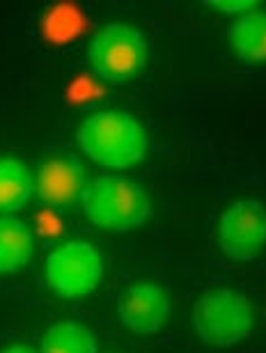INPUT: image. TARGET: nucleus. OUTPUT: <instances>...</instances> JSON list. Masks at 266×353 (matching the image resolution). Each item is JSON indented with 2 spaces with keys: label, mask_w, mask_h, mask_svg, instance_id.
I'll use <instances>...</instances> for the list:
<instances>
[{
  "label": "nucleus",
  "mask_w": 266,
  "mask_h": 353,
  "mask_svg": "<svg viewBox=\"0 0 266 353\" xmlns=\"http://www.w3.org/2000/svg\"><path fill=\"white\" fill-rule=\"evenodd\" d=\"M150 58L145 34L136 26L106 23L88 44V62L92 72L108 85H124L138 79Z\"/></svg>",
  "instance_id": "20e7f679"
},
{
  "label": "nucleus",
  "mask_w": 266,
  "mask_h": 353,
  "mask_svg": "<svg viewBox=\"0 0 266 353\" xmlns=\"http://www.w3.org/2000/svg\"><path fill=\"white\" fill-rule=\"evenodd\" d=\"M41 353H96L94 333L81 321H58L41 337Z\"/></svg>",
  "instance_id": "f8f14e48"
},
{
  "label": "nucleus",
  "mask_w": 266,
  "mask_h": 353,
  "mask_svg": "<svg viewBox=\"0 0 266 353\" xmlns=\"http://www.w3.org/2000/svg\"><path fill=\"white\" fill-rule=\"evenodd\" d=\"M83 214L99 230L131 232L152 216V200L138 181L122 174H99L79 197Z\"/></svg>",
  "instance_id": "f03ea898"
},
{
  "label": "nucleus",
  "mask_w": 266,
  "mask_h": 353,
  "mask_svg": "<svg viewBox=\"0 0 266 353\" xmlns=\"http://www.w3.org/2000/svg\"><path fill=\"white\" fill-rule=\"evenodd\" d=\"M76 143L94 163L110 170H129L145 159L147 133L127 110H99L81 122Z\"/></svg>",
  "instance_id": "f257e3e1"
},
{
  "label": "nucleus",
  "mask_w": 266,
  "mask_h": 353,
  "mask_svg": "<svg viewBox=\"0 0 266 353\" xmlns=\"http://www.w3.org/2000/svg\"><path fill=\"white\" fill-rule=\"evenodd\" d=\"M88 186V168L72 152H55L44 159L34 176V190L48 207H67Z\"/></svg>",
  "instance_id": "6e6552de"
},
{
  "label": "nucleus",
  "mask_w": 266,
  "mask_h": 353,
  "mask_svg": "<svg viewBox=\"0 0 266 353\" xmlns=\"http://www.w3.org/2000/svg\"><path fill=\"white\" fill-rule=\"evenodd\" d=\"M0 353H37V351L28 347V344H12V347H5Z\"/></svg>",
  "instance_id": "4468645a"
},
{
  "label": "nucleus",
  "mask_w": 266,
  "mask_h": 353,
  "mask_svg": "<svg viewBox=\"0 0 266 353\" xmlns=\"http://www.w3.org/2000/svg\"><path fill=\"white\" fill-rule=\"evenodd\" d=\"M191 323L195 335L209 347L229 349L241 344L253 333L255 307L248 296L239 289H207L195 301Z\"/></svg>",
  "instance_id": "7ed1b4c3"
},
{
  "label": "nucleus",
  "mask_w": 266,
  "mask_h": 353,
  "mask_svg": "<svg viewBox=\"0 0 266 353\" xmlns=\"http://www.w3.org/2000/svg\"><path fill=\"white\" fill-rule=\"evenodd\" d=\"M172 314V299L163 287L152 280L129 285L117 299V316L136 335H154L165 326Z\"/></svg>",
  "instance_id": "0eeeda50"
},
{
  "label": "nucleus",
  "mask_w": 266,
  "mask_h": 353,
  "mask_svg": "<svg viewBox=\"0 0 266 353\" xmlns=\"http://www.w3.org/2000/svg\"><path fill=\"white\" fill-rule=\"evenodd\" d=\"M227 41L246 65L266 62V10L236 17L227 26Z\"/></svg>",
  "instance_id": "1a4fd4ad"
},
{
  "label": "nucleus",
  "mask_w": 266,
  "mask_h": 353,
  "mask_svg": "<svg viewBox=\"0 0 266 353\" xmlns=\"http://www.w3.org/2000/svg\"><path fill=\"white\" fill-rule=\"evenodd\" d=\"M103 278V259L96 245L83 239L55 245L46 257V282L60 299H83Z\"/></svg>",
  "instance_id": "39448f33"
},
{
  "label": "nucleus",
  "mask_w": 266,
  "mask_h": 353,
  "mask_svg": "<svg viewBox=\"0 0 266 353\" xmlns=\"http://www.w3.org/2000/svg\"><path fill=\"white\" fill-rule=\"evenodd\" d=\"M32 190L30 168L14 157H0V216H14L23 209Z\"/></svg>",
  "instance_id": "9b49d317"
},
{
  "label": "nucleus",
  "mask_w": 266,
  "mask_h": 353,
  "mask_svg": "<svg viewBox=\"0 0 266 353\" xmlns=\"http://www.w3.org/2000/svg\"><path fill=\"white\" fill-rule=\"evenodd\" d=\"M32 250V230L17 216H0V275H12L25 268Z\"/></svg>",
  "instance_id": "9d476101"
},
{
  "label": "nucleus",
  "mask_w": 266,
  "mask_h": 353,
  "mask_svg": "<svg viewBox=\"0 0 266 353\" xmlns=\"http://www.w3.org/2000/svg\"><path fill=\"white\" fill-rule=\"evenodd\" d=\"M218 245L223 255L246 264L266 245V207L260 200H239L225 209L218 223Z\"/></svg>",
  "instance_id": "423d86ee"
},
{
  "label": "nucleus",
  "mask_w": 266,
  "mask_h": 353,
  "mask_svg": "<svg viewBox=\"0 0 266 353\" xmlns=\"http://www.w3.org/2000/svg\"><path fill=\"white\" fill-rule=\"evenodd\" d=\"M205 5L212 7V10H218L225 14H239V17H243V14H248V12H255L260 3H257V0H209Z\"/></svg>",
  "instance_id": "ddd939ff"
}]
</instances>
